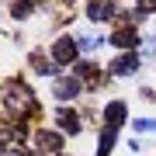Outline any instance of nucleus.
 Returning a JSON list of instances; mask_svg holds the SVG:
<instances>
[{
    "label": "nucleus",
    "mask_w": 156,
    "mask_h": 156,
    "mask_svg": "<svg viewBox=\"0 0 156 156\" xmlns=\"http://www.w3.org/2000/svg\"><path fill=\"white\" fill-rule=\"evenodd\" d=\"M7 108L11 111H28V108H35L31 90L21 87V83H7Z\"/></svg>",
    "instance_id": "1"
},
{
    "label": "nucleus",
    "mask_w": 156,
    "mask_h": 156,
    "mask_svg": "<svg viewBox=\"0 0 156 156\" xmlns=\"http://www.w3.org/2000/svg\"><path fill=\"white\" fill-rule=\"evenodd\" d=\"M52 59L56 62H73L76 59V42L73 38H59L56 45H52Z\"/></svg>",
    "instance_id": "2"
},
{
    "label": "nucleus",
    "mask_w": 156,
    "mask_h": 156,
    "mask_svg": "<svg viewBox=\"0 0 156 156\" xmlns=\"http://www.w3.org/2000/svg\"><path fill=\"white\" fill-rule=\"evenodd\" d=\"M111 69L118 73V76H132V73L139 69V56H135V52H128V56H118V59L111 62Z\"/></svg>",
    "instance_id": "3"
},
{
    "label": "nucleus",
    "mask_w": 156,
    "mask_h": 156,
    "mask_svg": "<svg viewBox=\"0 0 156 156\" xmlns=\"http://www.w3.org/2000/svg\"><path fill=\"white\" fill-rule=\"evenodd\" d=\"M104 122H108V128H111V132L125 122V104H122V101H111V104L104 108Z\"/></svg>",
    "instance_id": "4"
},
{
    "label": "nucleus",
    "mask_w": 156,
    "mask_h": 156,
    "mask_svg": "<svg viewBox=\"0 0 156 156\" xmlns=\"http://www.w3.org/2000/svg\"><path fill=\"white\" fill-rule=\"evenodd\" d=\"M52 94H56V97H62V101H69V97H76V94H80V83H76L73 76H66V80H56Z\"/></svg>",
    "instance_id": "5"
},
{
    "label": "nucleus",
    "mask_w": 156,
    "mask_h": 156,
    "mask_svg": "<svg viewBox=\"0 0 156 156\" xmlns=\"http://www.w3.org/2000/svg\"><path fill=\"white\" fill-rule=\"evenodd\" d=\"M115 45H118V49H135V42H139V38H135V31L132 28H122V31H115V38H111Z\"/></svg>",
    "instance_id": "6"
},
{
    "label": "nucleus",
    "mask_w": 156,
    "mask_h": 156,
    "mask_svg": "<svg viewBox=\"0 0 156 156\" xmlns=\"http://www.w3.org/2000/svg\"><path fill=\"white\" fill-rule=\"evenodd\" d=\"M87 14L94 17V21H108V17L115 14V4H90V7H87Z\"/></svg>",
    "instance_id": "7"
},
{
    "label": "nucleus",
    "mask_w": 156,
    "mask_h": 156,
    "mask_svg": "<svg viewBox=\"0 0 156 156\" xmlns=\"http://www.w3.org/2000/svg\"><path fill=\"white\" fill-rule=\"evenodd\" d=\"M38 146L49 149V153H59V149H62V139H59L56 132H42V135H38Z\"/></svg>",
    "instance_id": "8"
},
{
    "label": "nucleus",
    "mask_w": 156,
    "mask_h": 156,
    "mask_svg": "<svg viewBox=\"0 0 156 156\" xmlns=\"http://www.w3.org/2000/svg\"><path fill=\"white\" fill-rule=\"evenodd\" d=\"M56 118H59V125L66 128V132H76V128H80V118L73 115V111H66V108H62V111H59Z\"/></svg>",
    "instance_id": "9"
},
{
    "label": "nucleus",
    "mask_w": 156,
    "mask_h": 156,
    "mask_svg": "<svg viewBox=\"0 0 156 156\" xmlns=\"http://www.w3.org/2000/svg\"><path fill=\"white\" fill-rule=\"evenodd\" d=\"M111 146H115V132L108 128V132L97 139V153H101V156H108V153H111Z\"/></svg>",
    "instance_id": "10"
},
{
    "label": "nucleus",
    "mask_w": 156,
    "mask_h": 156,
    "mask_svg": "<svg viewBox=\"0 0 156 156\" xmlns=\"http://www.w3.org/2000/svg\"><path fill=\"white\" fill-rule=\"evenodd\" d=\"M135 128H139V132H156V122H153V118H139Z\"/></svg>",
    "instance_id": "11"
},
{
    "label": "nucleus",
    "mask_w": 156,
    "mask_h": 156,
    "mask_svg": "<svg viewBox=\"0 0 156 156\" xmlns=\"http://www.w3.org/2000/svg\"><path fill=\"white\" fill-rule=\"evenodd\" d=\"M28 11H31V4H14V7H11L14 17H28Z\"/></svg>",
    "instance_id": "12"
}]
</instances>
